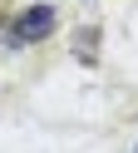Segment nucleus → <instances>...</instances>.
<instances>
[{"mask_svg": "<svg viewBox=\"0 0 138 153\" xmlns=\"http://www.w3.org/2000/svg\"><path fill=\"white\" fill-rule=\"evenodd\" d=\"M49 30H54V5H25V10L15 15V25H10V40L15 45H35V40H45Z\"/></svg>", "mask_w": 138, "mask_h": 153, "instance_id": "f257e3e1", "label": "nucleus"}]
</instances>
